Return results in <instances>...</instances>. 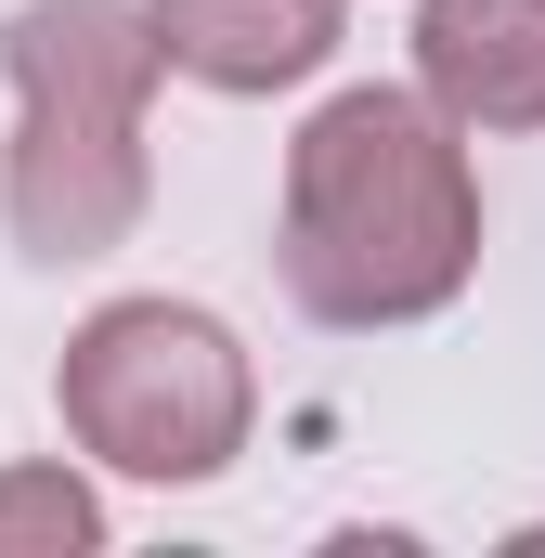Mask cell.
I'll return each instance as SVG.
<instances>
[{
    "label": "cell",
    "mask_w": 545,
    "mask_h": 558,
    "mask_svg": "<svg viewBox=\"0 0 545 558\" xmlns=\"http://www.w3.org/2000/svg\"><path fill=\"white\" fill-rule=\"evenodd\" d=\"M118 507L78 454H39V468H0V558H105Z\"/></svg>",
    "instance_id": "cell-6"
},
{
    "label": "cell",
    "mask_w": 545,
    "mask_h": 558,
    "mask_svg": "<svg viewBox=\"0 0 545 558\" xmlns=\"http://www.w3.org/2000/svg\"><path fill=\"white\" fill-rule=\"evenodd\" d=\"M0 78H13V143H0V221L26 260H105L131 247L156 156H143V105H156V26L143 0H26L0 26Z\"/></svg>",
    "instance_id": "cell-2"
},
{
    "label": "cell",
    "mask_w": 545,
    "mask_h": 558,
    "mask_svg": "<svg viewBox=\"0 0 545 558\" xmlns=\"http://www.w3.org/2000/svg\"><path fill=\"white\" fill-rule=\"evenodd\" d=\"M415 92L455 131H545V0H415Z\"/></svg>",
    "instance_id": "cell-5"
},
{
    "label": "cell",
    "mask_w": 545,
    "mask_h": 558,
    "mask_svg": "<svg viewBox=\"0 0 545 558\" xmlns=\"http://www.w3.org/2000/svg\"><path fill=\"white\" fill-rule=\"evenodd\" d=\"M52 416L78 441V468L143 481V494H195V481H221L247 454L261 364L195 299H105L52 364Z\"/></svg>",
    "instance_id": "cell-3"
},
{
    "label": "cell",
    "mask_w": 545,
    "mask_h": 558,
    "mask_svg": "<svg viewBox=\"0 0 545 558\" xmlns=\"http://www.w3.org/2000/svg\"><path fill=\"white\" fill-rule=\"evenodd\" d=\"M143 26H156L169 78H195L221 105H272V92H299V78L338 65L351 0H143Z\"/></svg>",
    "instance_id": "cell-4"
},
{
    "label": "cell",
    "mask_w": 545,
    "mask_h": 558,
    "mask_svg": "<svg viewBox=\"0 0 545 558\" xmlns=\"http://www.w3.org/2000/svg\"><path fill=\"white\" fill-rule=\"evenodd\" d=\"M272 260L286 299L312 325H428L455 312L481 274V169L468 131L403 92V78H351L325 92L299 143H286V221H272Z\"/></svg>",
    "instance_id": "cell-1"
}]
</instances>
